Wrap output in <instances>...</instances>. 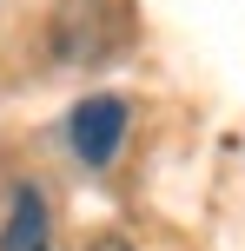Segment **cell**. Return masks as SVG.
Instances as JSON below:
<instances>
[{
  "label": "cell",
  "instance_id": "7a4b0ae2",
  "mask_svg": "<svg viewBox=\"0 0 245 251\" xmlns=\"http://www.w3.org/2000/svg\"><path fill=\"white\" fill-rule=\"evenodd\" d=\"M53 245V218H47V192L20 185L7 205V225H0V251H47Z\"/></svg>",
  "mask_w": 245,
  "mask_h": 251
},
{
  "label": "cell",
  "instance_id": "3957f363",
  "mask_svg": "<svg viewBox=\"0 0 245 251\" xmlns=\"http://www.w3.org/2000/svg\"><path fill=\"white\" fill-rule=\"evenodd\" d=\"M86 251H133V245H126V238H119V231H106V238H93Z\"/></svg>",
  "mask_w": 245,
  "mask_h": 251
},
{
  "label": "cell",
  "instance_id": "6da1fadb",
  "mask_svg": "<svg viewBox=\"0 0 245 251\" xmlns=\"http://www.w3.org/2000/svg\"><path fill=\"white\" fill-rule=\"evenodd\" d=\"M66 146H73L80 165H113L119 146H126V100H119V93L80 100L73 119H66Z\"/></svg>",
  "mask_w": 245,
  "mask_h": 251
}]
</instances>
